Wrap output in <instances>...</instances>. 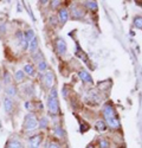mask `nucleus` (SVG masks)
I'll use <instances>...</instances> for the list:
<instances>
[{
	"label": "nucleus",
	"instance_id": "f257e3e1",
	"mask_svg": "<svg viewBox=\"0 0 142 148\" xmlns=\"http://www.w3.org/2000/svg\"><path fill=\"white\" fill-rule=\"evenodd\" d=\"M47 109H49V113L52 115H56L59 113V104H58V97H57L56 89H52L50 91L49 97H47Z\"/></svg>",
	"mask_w": 142,
	"mask_h": 148
},
{
	"label": "nucleus",
	"instance_id": "f03ea898",
	"mask_svg": "<svg viewBox=\"0 0 142 148\" xmlns=\"http://www.w3.org/2000/svg\"><path fill=\"white\" fill-rule=\"evenodd\" d=\"M103 115H104V119L106 120V122H108V125L111 128H117L118 126H120V123H118V120L115 116V112H114L111 106H105L104 107Z\"/></svg>",
	"mask_w": 142,
	"mask_h": 148
},
{
	"label": "nucleus",
	"instance_id": "7ed1b4c3",
	"mask_svg": "<svg viewBox=\"0 0 142 148\" xmlns=\"http://www.w3.org/2000/svg\"><path fill=\"white\" fill-rule=\"evenodd\" d=\"M23 127L25 130H34L36 128L38 127V120L34 114H27L24 119V123H23Z\"/></svg>",
	"mask_w": 142,
	"mask_h": 148
},
{
	"label": "nucleus",
	"instance_id": "20e7f679",
	"mask_svg": "<svg viewBox=\"0 0 142 148\" xmlns=\"http://www.w3.org/2000/svg\"><path fill=\"white\" fill-rule=\"evenodd\" d=\"M44 82L47 88H52V85L55 84V75L52 71H45L44 73Z\"/></svg>",
	"mask_w": 142,
	"mask_h": 148
},
{
	"label": "nucleus",
	"instance_id": "39448f33",
	"mask_svg": "<svg viewBox=\"0 0 142 148\" xmlns=\"http://www.w3.org/2000/svg\"><path fill=\"white\" fill-rule=\"evenodd\" d=\"M42 143V135H34L29 140V148H39Z\"/></svg>",
	"mask_w": 142,
	"mask_h": 148
},
{
	"label": "nucleus",
	"instance_id": "423d86ee",
	"mask_svg": "<svg viewBox=\"0 0 142 148\" xmlns=\"http://www.w3.org/2000/svg\"><path fill=\"white\" fill-rule=\"evenodd\" d=\"M56 50H57V52L59 55H64L66 52V44H65V42L62 38L57 39V42H56Z\"/></svg>",
	"mask_w": 142,
	"mask_h": 148
},
{
	"label": "nucleus",
	"instance_id": "0eeeda50",
	"mask_svg": "<svg viewBox=\"0 0 142 148\" xmlns=\"http://www.w3.org/2000/svg\"><path fill=\"white\" fill-rule=\"evenodd\" d=\"M58 19H59V21H61L62 24H65L68 21V19H69V12H68V10H65V8L59 10Z\"/></svg>",
	"mask_w": 142,
	"mask_h": 148
},
{
	"label": "nucleus",
	"instance_id": "6e6552de",
	"mask_svg": "<svg viewBox=\"0 0 142 148\" xmlns=\"http://www.w3.org/2000/svg\"><path fill=\"white\" fill-rule=\"evenodd\" d=\"M4 109L7 114H10L12 112V109H13V102L10 97H5L4 98Z\"/></svg>",
	"mask_w": 142,
	"mask_h": 148
},
{
	"label": "nucleus",
	"instance_id": "1a4fd4ad",
	"mask_svg": "<svg viewBox=\"0 0 142 148\" xmlns=\"http://www.w3.org/2000/svg\"><path fill=\"white\" fill-rule=\"evenodd\" d=\"M6 148H23V145L18 139H11L7 142Z\"/></svg>",
	"mask_w": 142,
	"mask_h": 148
},
{
	"label": "nucleus",
	"instance_id": "9d476101",
	"mask_svg": "<svg viewBox=\"0 0 142 148\" xmlns=\"http://www.w3.org/2000/svg\"><path fill=\"white\" fill-rule=\"evenodd\" d=\"M5 92L8 95V97H14L17 95V88L14 85H7L5 88Z\"/></svg>",
	"mask_w": 142,
	"mask_h": 148
},
{
	"label": "nucleus",
	"instance_id": "9b49d317",
	"mask_svg": "<svg viewBox=\"0 0 142 148\" xmlns=\"http://www.w3.org/2000/svg\"><path fill=\"white\" fill-rule=\"evenodd\" d=\"M29 49H30V51L32 52V53H36V51L38 50V40H37V38H34L29 43Z\"/></svg>",
	"mask_w": 142,
	"mask_h": 148
},
{
	"label": "nucleus",
	"instance_id": "f8f14e48",
	"mask_svg": "<svg viewBox=\"0 0 142 148\" xmlns=\"http://www.w3.org/2000/svg\"><path fill=\"white\" fill-rule=\"evenodd\" d=\"M78 76L81 77V79L82 81H84V82H92V78H91V76L89 75V73L87 72V71H84V70H83V71H79V73H78Z\"/></svg>",
	"mask_w": 142,
	"mask_h": 148
},
{
	"label": "nucleus",
	"instance_id": "ddd939ff",
	"mask_svg": "<svg viewBox=\"0 0 142 148\" xmlns=\"http://www.w3.org/2000/svg\"><path fill=\"white\" fill-rule=\"evenodd\" d=\"M23 71H24V73H26V75H29V76H33L34 75V68L31 64H26L25 66H24Z\"/></svg>",
	"mask_w": 142,
	"mask_h": 148
},
{
	"label": "nucleus",
	"instance_id": "4468645a",
	"mask_svg": "<svg viewBox=\"0 0 142 148\" xmlns=\"http://www.w3.org/2000/svg\"><path fill=\"white\" fill-rule=\"evenodd\" d=\"M24 77H25V73H24L23 70H18L16 73H14V78L17 82H23L24 81Z\"/></svg>",
	"mask_w": 142,
	"mask_h": 148
},
{
	"label": "nucleus",
	"instance_id": "2eb2a0df",
	"mask_svg": "<svg viewBox=\"0 0 142 148\" xmlns=\"http://www.w3.org/2000/svg\"><path fill=\"white\" fill-rule=\"evenodd\" d=\"M38 70H39L40 72H44V71L47 70V64H46V62H45L44 59H40V60L38 62Z\"/></svg>",
	"mask_w": 142,
	"mask_h": 148
},
{
	"label": "nucleus",
	"instance_id": "dca6fc26",
	"mask_svg": "<svg viewBox=\"0 0 142 148\" xmlns=\"http://www.w3.org/2000/svg\"><path fill=\"white\" fill-rule=\"evenodd\" d=\"M11 82H12V76L10 75L8 71H5V72H4V83H5L6 85H10Z\"/></svg>",
	"mask_w": 142,
	"mask_h": 148
},
{
	"label": "nucleus",
	"instance_id": "f3484780",
	"mask_svg": "<svg viewBox=\"0 0 142 148\" xmlns=\"http://www.w3.org/2000/svg\"><path fill=\"white\" fill-rule=\"evenodd\" d=\"M24 37H25V39H26V40L30 43V42H31V40L34 38V32H33L32 30H29V31L25 33V36H24Z\"/></svg>",
	"mask_w": 142,
	"mask_h": 148
},
{
	"label": "nucleus",
	"instance_id": "a211bd4d",
	"mask_svg": "<svg viewBox=\"0 0 142 148\" xmlns=\"http://www.w3.org/2000/svg\"><path fill=\"white\" fill-rule=\"evenodd\" d=\"M96 128H97V130H100V132H104V130L106 129L105 123H104L103 121H97V122H96Z\"/></svg>",
	"mask_w": 142,
	"mask_h": 148
},
{
	"label": "nucleus",
	"instance_id": "6ab92c4d",
	"mask_svg": "<svg viewBox=\"0 0 142 148\" xmlns=\"http://www.w3.org/2000/svg\"><path fill=\"white\" fill-rule=\"evenodd\" d=\"M38 126H39L40 128H47V126H49V121H47L46 117H43V119L38 122Z\"/></svg>",
	"mask_w": 142,
	"mask_h": 148
},
{
	"label": "nucleus",
	"instance_id": "aec40b11",
	"mask_svg": "<svg viewBox=\"0 0 142 148\" xmlns=\"http://www.w3.org/2000/svg\"><path fill=\"white\" fill-rule=\"evenodd\" d=\"M85 6L88 7V8H90V10H97V4L95 3V1H87L85 3Z\"/></svg>",
	"mask_w": 142,
	"mask_h": 148
},
{
	"label": "nucleus",
	"instance_id": "412c9836",
	"mask_svg": "<svg viewBox=\"0 0 142 148\" xmlns=\"http://www.w3.org/2000/svg\"><path fill=\"white\" fill-rule=\"evenodd\" d=\"M134 25H135L136 27H139V29H142V17H137V18H135V20H134Z\"/></svg>",
	"mask_w": 142,
	"mask_h": 148
},
{
	"label": "nucleus",
	"instance_id": "4be33fe9",
	"mask_svg": "<svg viewBox=\"0 0 142 148\" xmlns=\"http://www.w3.org/2000/svg\"><path fill=\"white\" fill-rule=\"evenodd\" d=\"M55 134H57L58 136H61V138L64 135V133H63V130H62V128H61V127H57V128L55 129Z\"/></svg>",
	"mask_w": 142,
	"mask_h": 148
},
{
	"label": "nucleus",
	"instance_id": "5701e85b",
	"mask_svg": "<svg viewBox=\"0 0 142 148\" xmlns=\"http://www.w3.org/2000/svg\"><path fill=\"white\" fill-rule=\"evenodd\" d=\"M47 148H61V146H59L57 142H53V141H51L50 143H49V147Z\"/></svg>",
	"mask_w": 142,
	"mask_h": 148
},
{
	"label": "nucleus",
	"instance_id": "b1692460",
	"mask_svg": "<svg viewBox=\"0 0 142 148\" xmlns=\"http://www.w3.org/2000/svg\"><path fill=\"white\" fill-rule=\"evenodd\" d=\"M5 31H6V25L4 23H1V24H0V34L5 33Z\"/></svg>",
	"mask_w": 142,
	"mask_h": 148
},
{
	"label": "nucleus",
	"instance_id": "393cba45",
	"mask_svg": "<svg viewBox=\"0 0 142 148\" xmlns=\"http://www.w3.org/2000/svg\"><path fill=\"white\" fill-rule=\"evenodd\" d=\"M100 146L102 147V148H108V142H106V141H104V140H101L100 141Z\"/></svg>",
	"mask_w": 142,
	"mask_h": 148
},
{
	"label": "nucleus",
	"instance_id": "a878e982",
	"mask_svg": "<svg viewBox=\"0 0 142 148\" xmlns=\"http://www.w3.org/2000/svg\"><path fill=\"white\" fill-rule=\"evenodd\" d=\"M72 11H74V12H76V17H82V16H83V13H82V12H78L76 7H75Z\"/></svg>",
	"mask_w": 142,
	"mask_h": 148
},
{
	"label": "nucleus",
	"instance_id": "bb28decb",
	"mask_svg": "<svg viewBox=\"0 0 142 148\" xmlns=\"http://www.w3.org/2000/svg\"><path fill=\"white\" fill-rule=\"evenodd\" d=\"M25 107H26L29 110H31V103H30V102H26V103H25Z\"/></svg>",
	"mask_w": 142,
	"mask_h": 148
},
{
	"label": "nucleus",
	"instance_id": "cd10ccee",
	"mask_svg": "<svg viewBox=\"0 0 142 148\" xmlns=\"http://www.w3.org/2000/svg\"><path fill=\"white\" fill-rule=\"evenodd\" d=\"M57 4H59V1H53V3H52L53 7H56V6H57Z\"/></svg>",
	"mask_w": 142,
	"mask_h": 148
},
{
	"label": "nucleus",
	"instance_id": "c85d7f7f",
	"mask_svg": "<svg viewBox=\"0 0 142 148\" xmlns=\"http://www.w3.org/2000/svg\"><path fill=\"white\" fill-rule=\"evenodd\" d=\"M137 4H139V5H140V6H141V7H142V1H139V3H137Z\"/></svg>",
	"mask_w": 142,
	"mask_h": 148
},
{
	"label": "nucleus",
	"instance_id": "c756f323",
	"mask_svg": "<svg viewBox=\"0 0 142 148\" xmlns=\"http://www.w3.org/2000/svg\"><path fill=\"white\" fill-rule=\"evenodd\" d=\"M0 90H1V84H0Z\"/></svg>",
	"mask_w": 142,
	"mask_h": 148
}]
</instances>
